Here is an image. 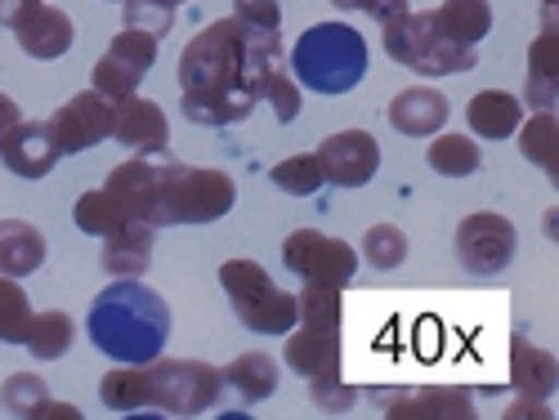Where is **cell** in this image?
Returning <instances> with one entry per match:
<instances>
[{"label":"cell","mask_w":559,"mask_h":420,"mask_svg":"<svg viewBox=\"0 0 559 420\" xmlns=\"http://www.w3.org/2000/svg\"><path fill=\"white\" fill-rule=\"evenodd\" d=\"M0 27H10L23 45L27 59H63L76 40V27L63 10H55L50 0H0Z\"/></svg>","instance_id":"obj_10"},{"label":"cell","mask_w":559,"mask_h":420,"mask_svg":"<svg viewBox=\"0 0 559 420\" xmlns=\"http://www.w3.org/2000/svg\"><path fill=\"white\" fill-rule=\"evenodd\" d=\"M555 89H559V32H555V5L546 0L542 10V32L528 45V108L533 112H555Z\"/></svg>","instance_id":"obj_17"},{"label":"cell","mask_w":559,"mask_h":420,"mask_svg":"<svg viewBox=\"0 0 559 420\" xmlns=\"http://www.w3.org/2000/svg\"><path fill=\"white\" fill-rule=\"evenodd\" d=\"M336 10H354V14H371L377 23H390L407 10V0H332Z\"/></svg>","instance_id":"obj_41"},{"label":"cell","mask_w":559,"mask_h":420,"mask_svg":"<svg viewBox=\"0 0 559 420\" xmlns=\"http://www.w3.org/2000/svg\"><path fill=\"white\" fill-rule=\"evenodd\" d=\"M32 420H81V411H76V407H68V403L45 398V403L32 411Z\"/></svg>","instance_id":"obj_43"},{"label":"cell","mask_w":559,"mask_h":420,"mask_svg":"<svg viewBox=\"0 0 559 420\" xmlns=\"http://www.w3.org/2000/svg\"><path fill=\"white\" fill-rule=\"evenodd\" d=\"M157 175H162V161H153V157H130V161H121V166L104 179V189H108L130 215H139L144 224L157 228Z\"/></svg>","instance_id":"obj_19"},{"label":"cell","mask_w":559,"mask_h":420,"mask_svg":"<svg viewBox=\"0 0 559 420\" xmlns=\"http://www.w3.org/2000/svg\"><path fill=\"white\" fill-rule=\"evenodd\" d=\"M233 202H238V189H233V179L224 170L162 161V175H157V228L215 224L219 215L233 211Z\"/></svg>","instance_id":"obj_3"},{"label":"cell","mask_w":559,"mask_h":420,"mask_svg":"<svg viewBox=\"0 0 559 420\" xmlns=\"http://www.w3.org/2000/svg\"><path fill=\"white\" fill-rule=\"evenodd\" d=\"M283 264L296 273L305 287H336L345 291L358 273V251L341 238H328L318 228H296L283 242Z\"/></svg>","instance_id":"obj_8"},{"label":"cell","mask_w":559,"mask_h":420,"mask_svg":"<svg viewBox=\"0 0 559 420\" xmlns=\"http://www.w3.org/2000/svg\"><path fill=\"white\" fill-rule=\"evenodd\" d=\"M76 340V322L72 313L63 309H45V313H32V326H27V353L36 362H59Z\"/></svg>","instance_id":"obj_30"},{"label":"cell","mask_w":559,"mask_h":420,"mask_svg":"<svg viewBox=\"0 0 559 420\" xmlns=\"http://www.w3.org/2000/svg\"><path fill=\"white\" fill-rule=\"evenodd\" d=\"M269 179H273V189H283V193H292V197H313L322 183H328L318 153H300V157L277 161V166L269 170Z\"/></svg>","instance_id":"obj_34"},{"label":"cell","mask_w":559,"mask_h":420,"mask_svg":"<svg viewBox=\"0 0 559 420\" xmlns=\"http://www.w3.org/2000/svg\"><path fill=\"white\" fill-rule=\"evenodd\" d=\"M385 416L390 420H465L475 416V403L465 389H412V394H399L394 403H385Z\"/></svg>","instance_id":"obj_24"},{"label":"cell","mask_w":559,"mask_h":420,"mask_svg":"<svg viewBox=\"0 0 559 420\" xmlns=\"http://www.w3.org/2000/svg\"><path fill=\"white\" fill-rule=\"evenodd\" d=\"M85 332L104 358L144 367L162 358L170 340V304L153 287L139 283V277H112L95 296V304H90Z\"/></svg>","instance_id":"obj_1"},{"label":"cell","mask_w":559,"mask_h":420,"mask_svg":"<svg viewBox=\"0 0 559 420\" xmlns=\"http://www.w3.org/2000/svg\"><path fill=\"white\" fill-rule=\"evenodd\" d=\"M292 76L313 95H349L367 76V40L349 23H313L292 45Z\"/></svg>","instance_id":"obj_2"},{"label":"cell","mask_w":559,"mask_h":420,"mask_svg":"<svg viewBox=\"0 0 559 420\" xmlns=\"http://www.w3.org/2000/svg\"><path fill=\"white\" fill-rule=\"evenodd\" d=\"M19 121H23L19 104H14L10 95H0V148H5V144H10V134L19 130Z\"/></svg>","instance_id":"obj_42"},{"label":"cell","mask_w":559,"mask_h":420,"mask_svg":"<svg viewBox=\"0 0 559 420\" xmlns=\"http://www.w3.org/2000/svg\"><path fill=\"white\" fill-rule=\"evenodd\" d=\"M515 416H550V407H506V420H515Z\"/></svg>","instance_id":"obj_44"},{"label":"cell","mask_w":559,"mask_h":420,"mask_svg":"<svg viewBox=\"0 0 559 420\" xmlns=\"http://www.w3.org/2000/svg\"><path fill=\"white\" fill-rule=\"evenodd\" d=\"M148 367V394L153 411L166 416H206L215 403H224L219 367L202 358H153Z\"/></svg>","instance_id":"obj_7"},{"label":"cell","mask_w":559,"mask_h":420,"mask_svg":"<svg viewBox=\"0 0 559 420\" xmlns=\"http://www.w3.org/2000/svg\"><path fill=\"white\" fill-rule=\"evenodd\" d=\"M555 219H559V215H555V206H550V211L542 215V232H546V238H550V242H555Z\"/></svg>","instance_id":"obj_45"},{"label":"cell","mask_w":559,"mask_h":420,"mask_svg":"<svg viewBox=\"0 0 559 420\" xmlns=\"http://www.w3.org/2000/svg\"><path fill=\"white\" fill-rule=\"evenodd\" d=\"M157 50L162 40L153 32H139V27H121L112 36V45L104 50V59L95 63V72H90V81H95V89L104 99H126L139 89V81H144L157 63Z\"/></svg>","instance_id":"obj_11"},{"label":"cell","mask_w":559,"mask_h":420,"mask_svg":"<svg viewBox=\"0 0 559 420\" xmlns=\"http://www.w3.org/2000/svg\"><path fill=\"white\" fill-rule=\"evenodd\" d=\"M426 161L435 175L443 179H471L479 166H484V153L471 134H430V148H426Z\"/></svg>","instance_id":"obj_31"},{"label":"cell","mask_w":559,"mask_h":420,"mask_svg":"<svg viewBox=\"0 0 559 420\" xmlns=\"http://www.w3.org/2000/svg\"><path fill=\"white\" fill-rule=\"evenodd\" d=\"M170 5H183V0H170Z\"/></svg>","instance_id":"obj_46"},{"label":"cell","mask_w":559,"mask_h":420,"mask_svg":"<svg viewBox=\"0 0 559 420\" xmlns=\"http://www.w3.org/2000/svg\"><path fill=\"white\" fill-rule=\"evenodd\" d=\"M121 5H126V27L153 32L157 40L175 27V5L170 0H121Z\"/></svg>","instance_id":"obj_38"},{"label":"cell","mask_w":559,"mask_h":420,"mask_svg":"<svg viewBox=\"0 0 559 420\" xmlns=\"http://www.w3.org/2000/svg\"><path fill=\"white\" fill-rule=\"evenodd\" d=\"M72 219H76V228L81 232H90V238H117V232H126L130 224H144L139 215H130L108 189H95V193H85L81 202H76V211H72Z\"/></svg>","instance_id":"obj_28"},{"label":"cell","mask_w":559,"mask_h":420,"mask_svg":"<svg viewBox=\"0 0 559 420\" xmlns=\"http://www.w3.org/2000/svg\"><path fill=\"white\" fill-rule=\"evenodd\" d=\"M219 381H224V398H238V403H264L277 394V381L283 371L269 353H238L228 367H219Z\"/></svg>","instance_id":"obj_22"},{"label":"cell","mask_w":559,"mask_h":420,"mask_svg":"<svg viewBox=\"0 0 559 420\" xmlns=\"http://www.w3.org/2000/svg\"><path fill=\"white\" fill-rule=\"evenodd\" d=\"M108 139H117V144L134 157H162L170 148V121L153 99H144L134 89V95L112 104V134Z\"/></svg>","instance_id":"obj_15"},{"label":"cell","mask_w":559,"mask_h":420,"mask_svg":"<svg viewBox=\"0 0 559 420\" xmlns=\"http://www.w3.org/2000/svg\"><path fill=\"white\" fill-rule=\"evenodd\" d=\"M242 55L247 36L233 19L206 23L179 55V89L183 95H206V89L242 85Z\"/></svg>","instance_id":"obj_6"},{"label":"cell","mask_w":559,"mask_h":420,"mask_svg":"<svg viewBox=\"0 0 559 420\" xmlns=\"http://www.w3.org/2000/svg\"><path fill=\"white\" fill-rule=\"evenodd\" d=\"M233 23L242 32H283V5L277 0H233Z\"/></svg>","instance_id":"obj_39"},{"label":"cell","mask_w":559,"mask_h":420,"mask_svg":"<svg viewBox=\"0 0 559 420\" xmlns=\"http://www.w3.org/2000/svg\"><path fill=\"white\" fill-rule=\"evenodd\" d=\"M219 287L238 313V322L255 336H287L296 326V296L283 291L255 260H224Z\"/></svg>","instance_id":"obj_5"},{"label":"cell","mask_w":559,"mask_h":420,"mask_svg":"<svg viewBox=\"0 0 559 420\" xmlns=\"http://www.w3.org/2000/svg\"><path fill=\"white\" fill-rule=\"evenodd\" d=\"M45 264V238L27 219H0V273L5 277H32Z\"/></svg>","instance_id":"obj_26"},{"label":"cell","mask_w":559,"mask_h":420,"mask_svg":"<svg viewBox=\"0 0 559 420\" xmlns=\"http://www.w3.org/2000/svg\"><path fill=\"white\" fill-rule=\"evenodd\" d=\"M448 112H452L448 95H439V89H430V85H412V89H403V95H394L390 125L407 139H430L448 125Z\"/></svg>","instance_id":"obj_20"},{"label":"cell","mask_w":559,"mask_h":420,"mask_svg":"<svg viewBox=\"0 0 559 420\" xmlns=\"http://www.w3.org/2000/svg\"><path fill=\"white\" fill-rule=\"evenodd\" d=\"M50 398V389H45L40 376H32V371H19V376H10L5 385H0V407H5V416H23L32 420V411Z\"/></svg>","instance_id":"obj_37"},{"label":"cell","mask_w":559,"mask_h":420,"mask_svg":"<svg viewBox=\"0 0 559 420\" xmlns=\"http://www.w3.org/2000/svg\"><path fill=\"white\" fill-rule=\"evenodd\" d=\"M153 224H130L117 238H104V268L108 277H144L153 264Z\"/></svg>","instance_id":"obj_27"},{"label":"cell","mask_w":559,"mask_h":420,"mask_svg":"<svg viewBox=\"0 0 559 420\" xmlns=\"http://www.w3.org/2000/svg\"><path fill=\"white\" fill-rule=\"evenodd\" d=\"M510 381H515V389L524 398L546 403V398H555V385H559V362H555V353L515 336V345H510Z\"/></svg>","instance_id":"obj_23"},{"label":"cell","mask_w":559,"mask_h":420,"mask_svg":"<svg viewBox=\"0 0 559 420\" xmlns=\"http://www.w3.org/2000/svg\"><path fill=\"white\" fill-rule=\"evenodd\" d=\"M45 125H50L63 157L68 153H90L112 134V99H104L99 89H81V95H72Z\"/></svg>","instance_id":"obj_13"},{"label":"cell","mask_w":559,"mask_h":420,"mask_svg":"<svg viewBox=\"0 0 559 420\" xmlns=\"http://www.w3.org/2000/svg\"><path fill=\"white\" fill-rule=\"evenodd\" d=\"M99 398H104L108 411H139V407H153V394H148V367L117 362L108 376L99 381Z\"/></svg>","instance_id":"obj_33"},{"label":"cell","mask_w":559,"mask_h":420,"mask_svg":"<svg viewBox=\"0 0 559 420\" xmlns=\"http://www.w3.org/2000/svg\"><path fill=\"white\" fill-rule=\"evenodd\" d=\"M318 161L336 189H362L381 170V144L367 130H336L318 144Z\"/></svg>","instance_id":"obj_14"},{"label":"cell","mask_w":559,"mask_h":420,"mask_svg":"<svg viewBox=\"0 0 559 420\" xmlns=\"http://www.w3.org/2000/svg\"><path fill=\"white\" fill-rule=\"evenodd\" d=\"M515 251H520V232L497 211H475V215H465L461 228H456V260H461L465 273H475V277L501 273L510 260H515Z\"/></svg>","instance_id":"obj_12"},{"label":"cell","mask_w":559,"mask_h":420,"mask_svg":"<svg viewBox=\"0 0 559 420\" xmlns=\"http://www.w3.org/2000/svg\"><path fill=\"white\" fill-rule=\"evenodd\" d=\"M309 398H313V407L322 416H345V411H354L358 389L345 385V376H336V381H309Z\"/></svg>","instance_id":"obj_40"},{"label":"cell","mask_w":559,"mask_h":420,"mask_svg":"<svg viewBox=\"0 0 559 420\" xmlns=\"http://www.w3.org/2000/svg\"><path fill=\"white\" fill-rule=\"evenodd\" d=\"M255 89L242 81V85H228V89H206V95H179V108L193 125H238L255 112Z\"/></svg>","instance_id":"obj_21"},{"label":"cell","mask_w":559,"mask_h":420,"mask_svg":"<svg viewBox=\"0 0 559 420\" xmlns=\"http://www.w3.org/2000/svg\"><path fill=\"white\" fill-rule=\"evenodd\" d=\"M362 260L371 268H385V273L399 268L407 260V232L399 224H371L362 232Z\"/></svg>","instance_id":"obj_36"},{"label":"cell","mask_w":559,"mask_h":420,"mask_svg":"<svg viewBox=\"0 0 559 420\" xmlns=\"http://www.w3.org/2000/svg\"><path fill=\"white\" fill-rule=\"evenodd\" d=\"M242 36H247L242 81L255 89V99H264L273 108L277 121H296L300 117V85L287 76L283 36L277 32H242Z\"/></svg>","instance_id":"obj_9"},{"label":"cell","mask_w":559,"mask_h":420,"mask_svg":"<svg viewBox=\"0 0 559 420\" xmlns=\"http://www.w3.org/2000/svg\"><path fill=\"white\" fill-rule=\"evenodd\" d=\"M283 362L305 381H336L341 376V332H318V326H292Z\"/></svg>","instance_id":"obj_16"},{"label":"cell","mask_w":559,"mask_h":420,"mask_svg":"<svg viewBox=\"0 0 559 420\" xmlns=\"http://www.w3.org/2000/svg\"><path fill=\"white\" fill-rule=\"evenodd\" d=\"M59 144L45 121H19V130L10 134V144L0 148V161H5L10 175L19 179H45L59 166Z\"/></svg>","instance_id":"obj_18"},{"label":"cell","mask_w":559,"mask_h":420,"mask_svg":"<svg viewBox=\"0 0 559 420\" xmlns=\"http://www.w3.org/2000/svg\"><path fill=\"white\" fill-rule=\"evenodd\" d=\"M550 5H555V0H550Z\"/></svg>","instance_id":"obj_47"},{"label":"cell","mask_w":559,"mask_h":420,"mask_svg":"<svg viewBox=\"0 0 559 420\" xmlns=\"http://www.w3.org/2000/svg\"><path fill=\"white\" fill-rule=\"evenodd\" d=\"M465 121L479 139H510L524 121V99H515L510 89H479L465 108Z\"/></svg>","instance_id":"obj_25"},{"label":"cell","mask_w":559,"mask_h":420,"mask_svg":"<svg viewBox=\"0 0 559 420\" xmlns=\"http://www.w3.org/2000/svg\"><path fill=\"white\" fill-rule=\"evenodd\" d=\"M430 19L456 45H479L492 32V5L488 0H443L439 10H430Z\"/></svg>","instance_id":"obj_29"},{"label":"cell","mask_w":559,"mask_h":420,"mask_svg":"<svg viewBox=\"0 0 559 420\" xmlns=\"http://www.w3.org/2000/svg\"><path fill=\"white\" fill-rule=\"evenodd\" d=\"M32 326V300L19 287V277L0 273V345H23Z\"/></svg>","instance_id":"obj_35"},{"label":"cell","mask_w":559,"mask_h":420,"mask_svg":"<svg viewBox=\"0 0 559 420\" xmlns=\"http://www.w3.org/2000/svg\"><path fill=\"white\" fill-rule=\"evenodd\" d=\"M520 153L550 175V183L559 179V121L555 112H533L520 121Z\"/></svg>","instance_id":"obj_32"},{"label":"cell","mask_w":559,"mask_h":420,"mask_svg":"<svg viewBox=\"0 0 559 420\" xmlns=\"http://www.w3.org/2000/svg\"><path fill=\"white\" fill-rule=\"evenodd\" d=\"M385 55L421 76H456L479 63V45H456L452 36L439 32L430 14L403 10L399 19L385 23Z\"/></svg>","instance_id":"obj_4"}]
</instances>
